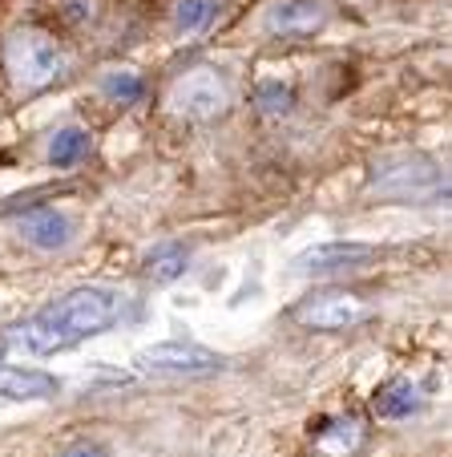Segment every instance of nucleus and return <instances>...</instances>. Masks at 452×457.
<instances>
[{"instance_id": "2eb2a0df", "label": "nucleus", "mask_w": 452, "mask_h": 457, "mask_svg": "<svg viewBox=\"0 0 452 457\" xmlns=\"http://www.w3.org/2000/svg\"><path fill=\"white\" fill-rule=\"evenodd\" d=\"M214 12H218V0H178V4H174V29L186 37L202 33L214 21Z\"/></svg>"}, {"instance_id": "f257e3e1", "label": "nucleus", "mask_w": 452, "mask_h": 457, "mask_svg": "<svg viewBox=\"0 0 452 457\" xmlns=\"http://www.w3.org/2000/svg\"><path fill=\"white\" fill-rule=\"evenodd\" d=\"M118 316H121V295L113 287H97V284L73 287L61 300H53L49 308H41L37 316H29L25 324H12L0 345L9 353H25V356H53L105 332Z\"/></svg>"}, {"instance_id": "9b49d317", "label": "nucleus", "mask_w": 452, "mask_h": 457, "mask_svg": "<svg viewBox=\"0 0 452 457\" xmlns=\"http://www.w3.org/2000/svg\"><path fill=\"white\" fill-rule=\"evenodd\" d=\"M420 409V388L412 380H392L375 393V413L384 417V421H404Z\"/></svg>"}, {"instance_id": "dca6fc26", "label": "nucleus", "mask_w": 452, "mask_h": 457, "mask_svg": "<svg viewBox=\"0 0 452 457\" xmlns=\"http://www.w3.org/2000/svg\"><path fill=\"white\" fill-rule=\"evenodd\" d=\"M102 89L113 97V102H121V105L142 102V94H145L142 78H137V73H129V70H110L102 78Z\"/></svg>"}, {"instance_id": "423d86ee", "label": "nucleus", "mask_w": 452, "mask_h": 457, "mask_svg": "<svg viewBox=\"0 0 452 457\" xmlns=\"http://www.w3.org/2000/svg\"><path fill=\"white\" fill-rule=\"evenodd\" d=\"M375 251L367 243H319L308 247L303 255L291 259V271L295 276H335V271H356L364 268Z\"/></svg>"}, {"instance_id": "f03ea898", "label": "nucleus", "mask_w": 452, "mask_h": 457, "mask_svg": "<svg viewBox=\"0 0 452 457\" xmlns=\"http://www.w3.org/2000/svg\"><path fill=\"white\" fill-rule=\"evenodd\" d=\"M372 190L400 203H436L448 199V179L428 154L388 150V154L372 158Z\"/></svg>"}, {"instance_id": "0eeeda50", "label": "nucleus", "mask_w": 452, "mask_h": 457, "mask_svg": "<svg viewBox=\"0 0 452 457\" xmlns=\"http://www.w3.org/2000/svg\"><path fill=\"white\" fill-rule=\"evenodd\" d=\"M170 105L178 113H186V118H214L226 105V89H222V81L210 70H194L174 86Z\"/></svg>"}, {"instance_id": "7ed1b4c3", "label": "nucleus", "mask_w": 452, "mask_h": 457, "mask_svg": "<svg viewBox=\"0 0 452 457\" xmlns=\"http://www.w3.org/2000/svg\"><path fill=\"white\" fill-rule=\"evenodd\" d=\"M4 70L12 73V81L25 89H41L53 78H61L65 57H61L57 41L41 29H17L4 41Z\"/></svg>"}, {"instance_id": "39448f33", "label": "nucleus", "mask_w": 452, "mask_h": 457, "mask_svg": "<svg viewBox=\"0 0 452 457\" xmlns=\"http://www.w3.org/2000/svg\"><path fill=\"white\" fill-rule=\"evenodd\" d=\"M134 364L142 372H154V377H210L226 361L210 348L194 345V340H162V345L142 348Z\"/></svg>"}, {"instance_id": "ddd939ff", "label": "nucleus", "mask_w": 452, "mask_h": 457, "mask_svg": "<svg viewBox=\"0 0 452 457\" xmlns=\"http://www.w3.org/2000/svg\"><path fill=\"white\" fill-rule=\"evenodd\" d=\"M359 441H364V425H359L356 417H340V421H332L319 433L316 445L324 449L327 457H348L351 449H359Z\"/></svg>"}, {"instance_id": "20e7f679", "label": "nucleus", "mask_w": 452, "mask_h": 457, "mask_svg": "<svg viewBox=\"0 0 452 457\" xmlns=\"http://www.w3.org/2000/svg\"><path fill=\"white\" fill-rule=\"evenodd\" d=\"M291 320L311 332H348L372 320V303L356 292H343V287H324V292H311L308 300H299L291 308Z\"/></svg>"}, {"instance_id": "1a4fd4ad", "label": "nucleus", "mask_w": 452, "mask_h": 457, "mask_svg": "<svg viewBox=\"0 0 452 457\" xmlns=\"http://www.w3.org/2000/svg\"><path fill=\"white\" fill-rule=\"evenodd\" d=\"M61 380L41 369H25V364H0V397L4 401H49L57 397Z\"/></svg>"}, {"instance_id": "9d476101", "label": "nucleus", "mask_w": 452, "mask_h": 457, "mask_svg": "<svg viewBox=\"0 0 452 457\" xmlns=\"http://www.w3.org/2000/svg\"><path fill=\"white\" fill-rule=\"evenodd\" d=\"M21 235H25V243L37 251H61L73 239V223L53 207H37V211H29V215H21Z\"/></svg>"}, {"instance_id": "f8f14e48", "label": "nucleus", "mask_w": 452, "mask_h": 457, "mask_svg": "<svg viewBox=\"0 0 452 457\" xmlns=\"http://www.w3.org/2000/svg\"><path fill=\"white\" fill-rule=\"evenodd\" d=\"M186 263H190V251L182 243H162V247H154L150 259H145V276L154 279V284H170V279H178L186 271Z\"/></svg>"}, {"instance_id": "f3484780", "label": "nucleus", "mask_w": 452, "mask_h": 457, "mask_svg": "<svg viewBox=\"0 0 452 457\" xmlns=\"http://www.w3.org/2000/svg\"><path fill=\"white\" fill-rule=\"evenodd\" d=\"M259 105H263V113H287L291 89L283 86V81H263V86H259Z\"/></svg>"}, {"instance_id": "4468645a", "label": "nucleus", "mask_w": 452, "mask_h": 457, "mask_svg": "<svg viewBox=\"0 0 452 457\" xmlns=\"http://www.w3.org/2000/svg\"><path fill=\"white\" fill-rule=\"evenodd\" d=\"M86 150H89V134L81 126H65V129H57L53 134V142H49V162L53 166H73V162H81L86 158Z\"/></svg>"}, {"instance_id": "6e6552de", "label": "nucleus", "mask_w": 452, "mask_h": 457, "mask_svg": "<svg viewBox=\"0 0 452 457\" xmlns=\"http://www.w3.org/2000/svg\"><path fill=\"white\" fill-rule=\"evenodd\" d=\"M267 29L275 37H311L324 29V9L316 0H275L267 9Z\"/></svg>"}, {"instance_id": "a211bd4d", "label": "nucleus", "mask_w": 452, "mask_h": 457, "mask_svg": "<svg viewBox=\"0 0 452 457\" xmlns=\"http://www.w3.org/2000/svg\"><path fill=\"white\" fill-rule=\"evenodd\" d=\"M61 457H105V449L102 445H73V449H65Z\"/></svg>"}]
</instances>
